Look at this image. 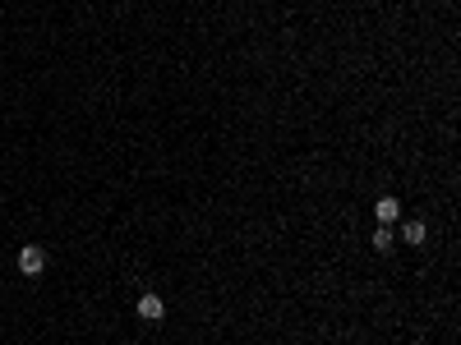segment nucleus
<instances>
[{"label":"nucleus","mask_w":461,"mask_h":345,"mask_svg":"<svg viewBox=\"0 0 461 345\" xmlns=\"http://www.w3.org/2000/svg\"><path fill=\"white\" fill-rule=\"evenodd\" d=\"M162 313H167L162 295H138V318H148V322H162Z\"/></svg>","instance_id":"obj_2"},{"label":"nucleus","mask_w":461,"mask_h":345,"mask_svg":"<svg viewBox=\"0 0 461 345\" xmlns=\"http://www.w3.org/2000/svg\"><path fill=\"white\" fill-rule=\"evenodd\" d=\"M374 216H378V225H392L401 216V203L397 198H378V203H374Z\"/></svg>","instance_id":"obj_3"},{"label":"nucleus","mask_w":461,"mask_h":345,"mask_svg":"<svg viewBox=\"0 0 461 345\" xmlns=\"http://www.w3.org/2000/svg\"><path fill=\"white\" fill-rule=\"evenodd\" d=\"M425 235H429L425 221H406V225H401V240H406V244H425Z\"/></svg>","instance_id":"obj_4"},{"label":"nucleus","mask_w":461,"mask_h":345,"mask_svg":"<svg viewBox=\"0 0 461 345\" xmlns=\"http://www.w3.org/2000/svg\"><path fill=\"white\" fill-rule=\"evenodd\" d=\"M374 249H378V254L392 249V225H378V230H374Z\"/></svg>","instance_id":"obj_5"},{"label":"nucleus","mask_w":461,"mask_h":345,"mask_svg":"<svg viewBox=\"0 0 461 345\" xmlns=\"http://www.w3.org/2000/svg\"><path fill=\"white\" fill-rule=\"evenodd\" d=\"M19 271H23V276H42V271H46V249H42V244L19 249Z\"/></svg>","instance_id":"obj_1"}]
</instances>
